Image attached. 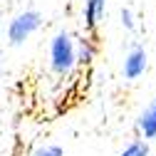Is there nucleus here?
<instances>
[{"label": "nucleus", "mask_w": 156, "mask_h": 156, "mask_svg": "<svg viewBox=\"0 0 156 156\" xmlns=\"http://www.w3.org/2000/svg\"><path fill=\"white\" fill-rule=\"evenodd\" d=\"M74 67H77V42L69 30H57L50 40V69L65 77Z\"/></svg>", "instance_id": "1"}, {"label": "nucleus", "mask_w": 156, "mask_h": 156, "mask_svg": "<svg viewBox=\"0 0 156 156\" xmlns=\"http://www.w3.org/2000/svg\"><path fill=\"white\" fill-rule=\"evenodd\" d=\"M104 12H107V0H84V8H82L84 30L94 32L97 25L104 20Z\"/></svg>", "instance_id": "5"}, {"label": "nucleus", "mask_w": 156, "mask_h": 156, "mask_svg": "<svg viewBox=\"0 0 156 156\" xmlns=\"http://www.w3.org/2000/svg\"><path fill=\"white\" fill-rule=\"evenodd\" d=\"M149 69V55L141 45H131L126 57H124V77L129 82L139 80V77H144Z\"/></svg>", "instance_id": "3"}, {"label": "nucleus", "mask_w": 156, "mask_h": 156, "mask_svg": "<svg viewBox=\"0 0 156 156\" xmlns=\"http://www.w3.org/2000/svg\"><path fill=\"white\" fill-rule=\"evenodd\" d=\"M136 134H139L141 139H146V141L156 139V94L139 112V116H136Z\"/></svg>", "instance_id": "4"}, {"label": "nucleus", "mask_w": 156, "mask_h": 156, "mask_svg": "<svg viewBox=\"0 0 156 156\" xmlns=\"http://www.w3.org/2000/svg\"><path fill=\"white\" fill-rule=\"evenodd\" d=\"M119 156H151V146H149V141L146 139H131L122 151H119Z\"/></svg>", "instance_id": "7"}, {"label": "nucleus", "mask_w": 156, "mask_h": 156, "mask_svg": "<svg viewBox=\"0 0 156 156\" xmlns=\"http://www.w3.org/2000/svg\"><path fill=\"white\" fill-rule=\"evenodd\" d=\"M40 25H42L40 10H23V12H17L10 20V25H8V42L12 47L23 45L27 37H32L37 30H40Z\"/></svg>", "instance_id": "2"}, {"label": "nucleus", "mask_w": 156, "mask_h": 156, "mask_svg": "<svg viewBox=\"0 0 156 156\" xmlns=\"http://www.w3.org/2000/svg\"><path fill=\"white\" fill-rule=\"evenodd\" d=\"M32 156H65V149L57 144H45V146H37Z\"/></svg>", "instance_id": "8"}, {"label": "nucleus", "mask_w": 156, "mask_h": 156, "mask_svg": "<svg viewBox=\"0 0 156 156\" xmlns=\"http://www.w3.org/2000/svg\"><path fill=\"white\" fill-rule=\"evenodd\" d=\"M119 17H122V25H124V30H129V32H134V30H136V23H134V12H131L129 8H122Z\"/></svg>", "instance_id": "9"}, {"label": "nucleus", "mask_w": 156, "mask_h": 156, "mask_svg": "<svg viewBox=\"0 0 156 156\" xmlns=\"http://www.w3.org/2000/svg\"><path fill=\"white\" fill-rule=\"evenodd\" d=\"M74 42H77V65H89L94 60V52H97L92 37H80Z\"/></svg>", "instance_id": "6"}]
</instances>
